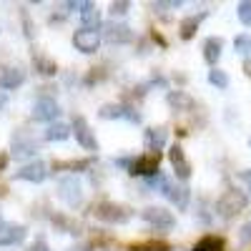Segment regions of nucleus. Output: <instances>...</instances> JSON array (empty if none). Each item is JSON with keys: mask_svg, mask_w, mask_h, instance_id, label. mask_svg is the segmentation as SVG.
Masks as SVG:
<instances>
[{"mask_svg": "<svg viewBox=\"0 0 251 251\" xmlns=\"http://www.w3.org/2000/svg\"><path fill=\"white\" fill-rule=\"evenodd\" d=\"M149 186H153L156 191H161L166 199H169L171 203H176V208H188V201H191V191H188V186L183 183H176L174 178H169L166 174H156L153 178H149Z\"/></svg>", "mask_w": 251, "mask_h": 251, "instance_id": "f257e3e1", "label": "nucleus"}, {"mask_svg": "<svg viewBox=\"0 0 251 251\" xmlns=\"http://www.w3.org/2000/svg\"><path fill=\"white\" fill-rule=\"evenodd\" d=\"M246 206H249V196L244 191H239V188H228V191H224L216 201V214L226 221H231L241 211H246Z\"/></svg>", "mask_w": 251, "mask_h": 251, "instance_id": "f03ea898", "label": "nucleus"}, {"mask_svg": "<svg viewBox=\"0 0 251 251\" xmlns=\"http://www.w3.org/2000/svg\"><path fill=\"white\" fill-rule=\"evenodd\" d=\"M93 216L103 224H128L133 211L126 203H116V201H98L93 206Z\"/></svg>", "mask_w": 251, "mask_h": 251, "instance_id": "7ed1b4c3", "label": "nucleus"}, {"mask_svg": "<svg viewBox=\"0 0 251 251\" xmlns=\"http://www.w3.org/2000/svg\"><path fill=\"white\" fill-rule=\"evenodd\" d=\"M58 199L66 203V206H71V208H75V206L83 203V186H80V181L73 174L63 176L58 181Z\"/></svg>", "mask_w": 251, "mask_h": 251, "instance_id": "20e7f679", "label": "nucleus"}, {"mask_svg": "<svg viewBox=\"0 0 251 251\" xmlns=\"http://www.w3.org/2000/svg\"><path fill=\"white\" fill-rule=\"evenodd\" d=\"M141 219L149 224V226H153L156 231H169V228L176 226V216L169 211V208H163V206H149V208H143Z\"/></svg>", "mask_w": 251, "mask_h": 251, "instance_id": "39448f33", "label": "nucleus"}, {"mask_svg": "<svg viewBox=\"0 0 251 251\" xmlns=\"http://www.w3.org/2000/svg\"><path fill=\"white\" fill-rule=\"evenodd\" d=\"M10 151L15 158H28L38 153V141L28 133V131H15L10 136Z\"/></svg>", "mask_w": 251, "mask_h": 251, "instance_id": "423d86ee", "label": "nucleus"}, {"mask_svg": "<svg viewBox=\"0 0 251 251\" xmlns=\"http://www.w3.org/2000/svg\"><path fill=\"white\" fill-rule=\"evenodd\" d=\"M158 163H161V156L158 153H143V156H138V158L131 161L128 174L131 176H143V178H153L158 174Z\"/></svg>", "mask_w": 251, "mask_h": 251, "instance_id": "0eeeda50", "label": "nucleus"}, {"mask_svg": "<svg viewBox=\"0 0 251 251\" xmlns=\"http://www.w3.org/2000/svg\"><path fill=\"white\" fill-rule=\"evenodd\" d=\"M58 116H60V106L55 103V98H50V96H40V98L33 103V118H35V121L55 123Z\"/></svg>", "mask_w": 251, "mask_h": 251, "instance_id": "6e6552de", "label": "nucleus"}, {"mask_svg": "<svg viewBox=\"0 0 251 251\" xmlns=\"http://www.w3.org/2000/svg\"><path fill=\"white\" fill-rule=\"evenodd\" d=\"M100 118H123V121H128V123H141V113L133 111L131 106H121V103H103L100 111H98Z\"/></svg>", "mask_w": 251, "mask_h": 251, "instance_id": "1a4fd4ad", "label": "nucleus"}, {"mask_svg": "<svg viewBox=\"0 0 251 251\" xmlns=\"http://www.w3.org/2000/svg\"><path fill=\"white\" fill-rule=\"evenodd\" d=\"M73 133H75V141L83 146L86 151H98V141H96V133L91 131L88 121L83 116H73Z\"/></svg>", "mask_w": 251, "mask_h": 251, "instance_id": "9d476101", "label": "nucleus"}, {"mask_svg": "<svg viewBox=\"0 0 251 251\" xmlns=\"http://www.w3.org/2000/svg\"><path fill=\"white\" fill-rule=\"evenodd\" d=\"M103 38H106L108 43H113V46H126V43L133 40V30H131V25L111 20V23L103 25Z\"/></svg>", "mask_w": 251, "mask_h": 251, "instance_id": "9b49d317", "label": "nucleus"}, {"mask_svg": "<svg viewBox=\"0 0 251 251\" xmlns=\"http://www.w3.org/2000/svg\"><path fill=\"white\" fill-rule=\"evenodd\" d=\"M25 236H28V228L23 224H13V221H3V224H0V246L23 244Z\"/></svg>", "mask_w": 251, "mask_h": 251, "instance_id": "f8f14e48", "label": "nucleus"}, {"mask_svg": "<svg viewBox=\"0 0 251 251\" xmlns=\"http://www.w3.org/2000/svg\"><path fill=\"white\" fill-rule=\"evenodd\" d=\"M73 46L80 53H96L100 48V33L98 30H88V28H80L73 35Z\"/></svg>", "mask_w": 251, "mask_h": 251, "instance_id": "ddd939ff", "label": "nucleus"}, {"mask_svg": "<svg viewBox=\"0 0 251 251\" xmlns=\"http://www.w3.org/2000/svg\"><path fill=\"white\" fill-rule=\"evenodd\" d=\"M15 178H18V181L40 183V181H46V178H48V166H46L43 161H30V163L23 166V169H18V171H15Z\"/></svg>", "mask_w": 251, "mask_h": 251, "instance_id": "4468645a", "label": "nucleus"}, {"mask_svg": "<svg viewBox=\"0 0 251 251\" xmlns=\"http://www.w3.org/2000/svg\"><path fill=\"white\" fill-rule=\"evenodd\" d=\"M169 161H171V166H174V171H176V178H178V181H188V178H191V163H188V158H186V153H183V149H181L178 143L171 146Z\"/></svg>", "mask_w": 251, "mask_h": 251, "instance_id": "2eb2a0df", "label": "nucleus"}, {"mask_svg": "<svg viewBox=\"0 0 251 251\" xmlns=\"http://www.w3.org/2000/svg\"><path fill=\"white\" fill-rule=\"evenodd\" d=\"M166 103H169V108L176 111V113H188V111H194V106H196L194 96L186 93V91H169L166 93Z\"/></svg>", "mask_w": 251, "mask_h": 251, "instance_id": "dca6fc26", "label": "nucleus"}, {"mask_svg": "<svg viewBox=\"0 0 251 251\" xmlns=\"http://www.w3.org/2000/svg\"><path fill=\"white\" fill-rule=\"evenodd\" d=\"M25 83V71L20 66H0V88H18Z\"/></svg>", "mask_w": 251, "mask_h": 251, "instance_id": "f3484780", "label": "nucleus"}, {"mask_svg": "<svg viewBox=\"0 0 251 251\" xmlns=\"http://www.w3.org/2000/svg\"><path fill=\"white\" fill-rule=\"evenodd\" d=\"M166 141H169V131L163 128V126H153V128H146L143 133V143H146V149H149L151 153H158Z\"/></svg>", "mask_w": 251, "mask_h": 251, "instance_id": "a211bd4d", "label": "nucleus"}, {"mask_svg": "<svg viewBox=\"0 0 251 251\" xmlns=\"http://www.w3.org/2000/svg\"><path fill=\"white\" fill-rule=\"evenodd\" d=\"M221 50H224V38L211 35V38L203 40V60L208 63V66L216 68V63H219V58H221Z\"/></svg>", "mask_w": 251, "mask_h": 251, "instance_id": "6ab92c4d", "label": "nucleus"}, {"mask_svg": "<svg viewBox=\"0 0 251 251\" xmlns=\"http://www.w3.org/2000/svg\"><path fill=\"white\" fill-rule=\"evenodd\" d=\"M206 15L208 13H199V15H186L183 20H181V25H178V35H181V40H191L194 35H196V30H199V25L206 20Z\"/></svg>", "mask_w": 251, "mask_h": 251, "instance_id": "aec40b11", "label": "nucleus"}, {"mask_svg": "<svg viewBox=\"0 0 251 251\" xmlns=\"http://www.w3.org/2000/svg\"><path fill=\"white\" fill-rule=\"evenodd\" d=\"M80 23L83 28H88V30H98L100 25V10L96 8V3H80Z\"/></svg>", "mask_w": 251, "mask_h": 251, "instance_id": "412c9836", "label": "nucleus"}, {"mask_svg": "<svg viewBox=\"0 0 251 251\" xmlns=\"http://www.w3.org/2000/svg\"><path fill=\"white\" fill-rule=\"evenodd\" d=\"M33 68H35V73L46 75V78H50V75L58 73L55 60L50 55H46V53H33Z\"/></svg>", "mask_w": 251, "mask_h": 251, "instance_id": "4be33fe9", "label": "nucleus"}, {"mask_svg": "<svg viewBox=\"0 0 251 251\" xmlns=\"http://www.w3.org/2000/svg\"><path fill=\"white\" fill-rule=\"evenodd\" d=\"M96 158H78V161H53V169L55 171H86L91 169Z\"/></svg>", "mask_w": 251, "mask_h": 251, "instance_id": "5701e85b", "label": "nucleus"}, {"mask_svg": "<svg viewBox=\"0 0 251 251\" xmlns=\"http://www.w3.org/2000/svg\"><path fill=\"white\" fill-rule=\"evenodd\" d=\"M224 249H226V241L221 236H214V234H208L194 244V251H224Z\"/></svg>", "mask_w": 251, "mask_h": 251, "instance_id": "b1692460", "label": "nucleus"}, {"mask_svg": "<svg viewBox=\"0 0 251 251\" xmlns=\"http://www.w3.org/2000/svg\"><path fill=\"white\" fill-rule=\"evenodd\" d=\"M71 126L68 123H63V121H55L48 126V131H46V141H66L71 138Z\"/></svg>", "mask_w": 251, "mask_h": 251, "instance_id": "393cba45", "label": "nucleus"}, {"mask_svg": "<svg viewBox=\"0 0 251 251\" xmlns=\"http://www.w3.org/2000/svg\"><path fill=\"white\" fill-rule=\"evenodd\" d=\"M50 221H53V226L58 228V231H63V234H78V228H80V226H78L73 219L63 216V214H55Z\"/></svg>", "mask_w": 251, "mask_h": 251, "instance_id": "a878e982", "label": "nucleus"}, {"mask_svg": "<svg viewBox=\"0 0 251 251\" xmlns=\"http://www.w3.org/2000/svg\"><path fill=\"white\" fill-rule=\"evenodd\" d=\"M128 251H171V246L166 241H141V244H131Z\"/></svg>", "mask_w": 251, "mask_h": 251, "instance_id": "bb28decb", "label": "nucleus"}, {"mask_svg": "<svg viewBox=\"0 0 251 251\" xmlns=\"http://www.w3.org/2000/svg\"><path fill=\"white\" fill-rule=\"evenodd\" d=\"M234 48H236L239 55H244L246 60H251V35H246V33L236 35L234 38Z\"/></svg>", "mask_w": 251, "mask_h": 251, "instance_id": "cd10ccee", "label": "nucleus"}, {"mask_svg": "<svg viewBox=\"0 0 251 251\" xmlns=\"http://www.w3.org/2000/svg\"><path fill=\"white\" fill-rule=\"evenodd\" d=\"M208 83L224 91V88H228V83H231V78H228V73H224V71L214 68V71H208Z\"/></svg>", "mask_w": 251, "mask_h": 251, "instance_id": "c85d7f7f", "label": "nucleus"}, {"mask_svg": "<svg viewBox=\"0 0 251 251\" xmlns=\"http://www.w3.org/2000/svg\"><path fill=\"white\" fill-rule=\"evenodd\" d=\"M236 15L246 28H251V0H244V3L236 5Z\"/></svg>", "mask_w": 251, "mask_h": 251, "instance_id": "c756f323", "label": "nucleus"}, {"mask_svg": "<svg viewBox=\"0 0 251 251\" xmlns=\"http://www.w3.org/2000/svg\"><path fill=\"white\" fill-rule=\"evenodd\" d=\"M151 8L153 10H176V8H181V0H158V3H151Z\"/></svg>", "mask_w": 251, "mask_h": 251, "instance_id": "7c9ffc66", "label": "nucleus"}, {"mask_svg": "<svg viewBox=\"0 0 251 251\" xmlns=\"http://www.w3.org/2000/svg\"><path fill=\"white\" fill-rule=\"evenodd\" d=\"M128 8H131V3H126V0H118V3H111V15L116 18H121V15H126L128 13Z\"/></svg>", "mask_w": 251, "mask_h": 251, "instance_id": "2f4dec72", "label": "nucleus"}, {"mask_svg": "<svg viewBox=\"0 0 251 251\" xmlns=\"http://www.w3.org/2000/svg\"><path fill=\"white\" fill-rule=\"evenodd\" d=\"M25 251H50V246L46 244V239H43V236H38V239H35V241H33V244H30Z\"/></svg>", "mask_w": 251, "mask_h": 251, "instance_id": "473e14b6", "label": "nucleus"}, {"mask_svg": "<svg viewBox=\"0 0 251 251\" xmlns=\"http://www.w3.org/2000/svg\"><path fill=\"white\" fill-rule=\"evenodd\" d=\"M239 239H241L244 244H251V221H246V224L241 226V231H239Z\"/></svg>", "mask_w": 251, "mask_h": 251, "instance_id": "72a5a7b5", "label": "nucleus"}, {"mask_svg": "<svg viewBox=\"0 0 251 251\" xmlns=\"http://www.w3.org/2000/svg\"><path fill=\"white\" fill-rule=\"evenodd\" d=\"M68 251H91V244H88V241H78V244H73Z\"/></svg>", "mask_w": 251, "mask_h": 251, "instance_id": "f704fd0d", "label": "nucleus"}, {"mask_svg": "<svg viewBox=\"0 0 251 251\" xmlns=\"http://www.w3.org/2000/svg\"><path fill=\"white\" fill-rule=\"evenodd\" d=\"M8 163H10V156L8 153H0V171H5Z\"/></svg>", "mask_w": 251, "mask_h": 251, "instance_id": "c9c22d12", "label": "nucleus"}, {"mask_svg": "<svg viewBox=\"0 0 251 251\" xmlns=\"http://www.w3.org/2000/svg\"><path fill=\"white\" fill-rule=\"evenodd\" d=\"M241 178L246 181V186H249V194H251V169H246V171H241Z\"/></svg>", "mask_w": 251, "mask_h": 251, "instance_id": "e433bc0d", "label": "nucleus"}, {"mask_svg": "<svg viewBox=\"0 0 251 251\" xmlns=\"http://www.w3.org/2000/svg\"><path fill=\"white\" fill-rule=\"evenodd\" d=\"M241 71L246 73V78L251 80V60H244V66H241Z\"/></svg>", "mask_w": 251, "mask_h": 251, "instance_id": "4c0bfd02", "label": "nucleus"}, {"mask_svg": "<svg viewBox=\"0 0 251 251\" xmlns=\"http://www.w3.org/2000/svg\"><path fill=\"white\" fill-rule=\"evenodd\" d=\"M5 103H8V98H5L3 93H0V108H3V106H5Z\"/></svg>", "mask_w": 251, "mask_h": 251, "instance_id": "58836bf2", "label": "nucleus"}, {"mask_svg": "<svg viewBox=\"0 0 251 251\" xmlns=\"http://www.w3.org/2000/svg\"><path fill=\"white\" fill-rule=\"evenodd\" d=\"M249 146H251V141H249Z\"/></svg>", "mask_w": 251, "mask_h": 251, "instance_id": "ea45409f", "label": "nucleus"}, {"mask_svg": "<svg viewBox=\"0 0 251 251\" xmlns=\"http://www.w3.org/2000/svg\"><path fill=\"white\" fill-rule=\"evenodd\" d=\"M0 224H3V221H0Z\"/></svg>", "mask_w": 251, "mask_h": 251, "instance_id": "a19ab883", "label": "nucleus"}]
</instances>
